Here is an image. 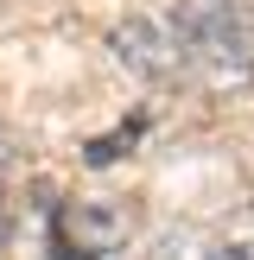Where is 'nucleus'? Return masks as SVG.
Instances as JSON below:
<instances>
[{"label":"nucleus","mask_w":254,"mask_h":260,"mask_svg":"<svg viewBox=\"0 0 254 260\" xmlns=\"http://www.w3.org/2000/svg\"><path fill=\"white\" fill-rule=\"evenodd\" d=\"M216 260H241V248H229V254H216Z\"/></svg>","instance_id":"4"},{"label":"nucleus","mask_w":254,"mask_h":260,"mask_svg":"<svg viewBox=\"0 0 254 260\" xmlns=\"http://www.w3.org/2000/svg\"><path fill=\"white\" fill-rule=\"evenodd\" d=\"M127 235V216L108 203H64L51 216V254L57 260H96Z\"/></svg>","instance_id":"2"},{"label":"nucleus","mask_w":254,"mask_h":260,"mask_svg":"<svg viewBox=\"0 0 254 260\" xmlns=\"http://www.w3.org/2000/svg\"><path fill=\"white\" fill-rule=\"evenodd\" d=\"M114 45H121V57L140 76H178V45H172V25L165 19H127L114 32Z\"/></svg>","instance_id":"3"},{"label":"nucleus","mask_w":254,"mask_h":260,"mask_svg":"<svg viewBox=\"0 0 254 260\" xmlns=\"http://www.w3.org/2000/svg\"><path fill=\"white\" fill-rule=\"evenodd\" d=\"M165 25L178 45V70L197 63L210 83L254 76V0H178Z\"/></svg>","instance_id":"1"}]
</instances>
